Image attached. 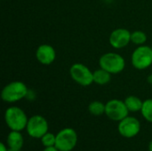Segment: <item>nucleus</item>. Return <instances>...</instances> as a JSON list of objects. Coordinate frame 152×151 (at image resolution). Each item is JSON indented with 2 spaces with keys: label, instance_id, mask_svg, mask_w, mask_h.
Here are the masks:
<instances>
[{
  "label": "nucleus",
  "instance_id": "nucleus-14",
  "mask_svg": "<svg viewBox=\"0 0 152 151\" xmlns=\"http://www.w3.org/2000/svg\"><path fill=\"white\" fill-rule=\"evenodd\" d=\"M110 78H111V74L102 68L94 71V83L99 85H107L110 81Z\"/></svg>",
  "mask_w": 152,
  "mask_h": 151
},
{
  "label": "nucleus",
  "instance_id": "nucleus-23",
  "mask_svg": "<svg viewBox=\"0 0 152 151\" xmlns=\"http://www.w3.org/2000/svg\"><path fill=\"white\" fill-rule=\"evenodd\" d=\"M8 151H21V150H12V149H9Z\"/></svg>",
  "mask_w": 152,
  "mask_h": 151
},
{
  "label": "nucleus",
  "instance_id": "nucleus-8",
  "mask_svg": "<svg viewBox=\"0 0 152 151\" xmlns=\"http://www.w3.org/2000/svg\"><path fill=\"white\" fill-rule=\"evenodd\" d=\"M128 113L129 110L123 101L113 99L105 104V115L112 121L119 122L126 117Z\"/></svg>",
  "mask_w": 152,
  "mask_h": 151
},
{
  "label": "nucleus",
  "instance_id": "nucleus-24",
  "mask_svg": "<svg viewBox=\"0 0 152 151\" xmlns=\"http://www.w3.org/2000/svg\"><path fill=\"white\" fill-rule=\"evenodd\" d=\"M151 49H152V45H151Z\"/></svg>",
  "mask_w": 152,
  "mask_h": 151
},
{
  "label": "nucleus",
  "instance_id": "nucleus-1",
  "mask_svg": "<svg viewBox=\"0 0 152 151\" xmlns=\"http://www.w3.org/2000/svg\"><path fill=\"white\" fill-rule=\"evenodd\" d=\"M28 118L20 108L12 106L4 112V122L11 131H19L26 129Z\"/></svg>",
  "mask_w": 152,
  "mask_h": 151
},
{
  "label": "nucleus",
  "instance_id": "nucleus-9",
  "mask_svg": "<svg viewBox=\"0 0 152 151\" xmlns=\"http://www.w3.org/2000/svg\"><path fill=\"white\" fill-rule=\"evenodd\" d=\"M141 131V123L134 117L127 116L124 119L118 122V133L127 139L134 138L139 134Z\"/></svg>",
  "mask_w": 152,
  "mask_h": 151
},
{
  "label": "nucleus",
  "instance_id": "nucleus-6",
  "mask_svg": "<svg viewBox=\"0 0 152 151\" xmlns=\"http://www.w3.org/2000/svg\"><path fill=\"white\" fill-rule=\"evenodd\" d=\"M48 122L43 116L35 115L28 118L26 131L31 138L41 139L46 133H48Z\"/></svg>",
  "mask_w": 152,
  "mask_h": 151
},
{
  "label": "nucleus",
  "instance_id": "nucleus-2",
  "mask_svg": "<svg viewBox=\"0 0 152 151\" xmlns=\"http://www.w3.org/2000/svg\"><path fill=\"white\" fill-rule=\"evenodd\" d=\"M28 89L27 85L20 81L11 82L6 85L1 93V98L4 102L14 103L27 97Z\"/></svg>",
  "mask_w": 152,
  "mask_h": 151
},
{
  "label": "nucleus",
  "instance_id": "nucleus-5",
  "mask_svg": "<svg viewBox=\"0 0 152 151\" xmlns=\"http://www.w3.org/2000/svg\"><path fill=\"white\" fill-rule=\"evenodd\" d=\"M131 62L134 68L142 70L152 65V49L147 45H139L132 53Z\"/></svg>",
  "mask_w": 152,
  "mask_h": 151
},
{
  "label": "nucleus",
  "instance_id": "nucleus-3",
  "mask_svg": "<svg viewBox=\"0 0 152 151\" xmlns=\"http://www.w3.org/2000/svg\"><path fill=\"white\" fill-rule=\"evenodd\" d=\"M100 68L105 69L111 75H116L121 73L125 67V59L118 53H107L101 56L99 60Z\"/></svg>",
  "mask_w": 152,
  "mask_h": 151
},
{
  "label": "nucleus",
  "instance_id": "nucleus-22",
  "mask_svg": "<svg viewBox=\"0 0 152 151\" xmlns=\"http://www.w3.org/2000/svg\"><path fill=\"white\" fill-rule=\"evenodd\" d=\"M148 150H149V151H152V141H151V142H150V143H149Z\"/></svg>",
  "mask_w": 152,
  "mask_h": 151
},
{
  "label": "nucleus",
  "instance_id": "nucleus-19",
  "mask_svg": "<svg viewBox=\"0 0 152 151\" xmlns=\"http://www.w3.org/2000/svg\"><path fill=\"white\" fill-rule=\"evenodd\" d=\"M43 151H60L55 146L54 147H48V148H45Z\"/></svg>",
  "mask_w": 152,
  "mask_h": 151
},
{
  "label": "nucleus",
  "instance_id": "nucleus-12",
  "mask_svg": "<svg viewBox=\"0 0 152 151\" xmlns=\"http://www.w3.org/2000/svg\"><path fill=\"white\" fill-rule=\"evenodd\" d=\"M6 144L9 149L21 150L24 144L23 135L19 131H11L7 135Z\"/></svg>",
  "mask_w": 152,
  "mask_h": 151
},
{
  "label": "nucleus",
  "instance_id": "nucleus-20",
  "mask_svg": "<svg viewBox=\"0 0 152 151\" xmlns=\"http://www.w3.org/2000/svg\"><path fill=\"white\" fill-rule=\"evenodd\" d=\"M9 150V148L7 149V146L4 144V143H1L0 144V151H8Z\"/></svg>",
  "mask_w": 152,
  "mask_h": 151
},
{
  "label": "nucleus",
  "instance_id": "nucleus-11",
  "mask_svg": "<svg viewBox=\"0 0 152 151\" xmlns=\"http://www.w3.org/2000/svg\"><path fill=\"white\" fill-rule=\"evenodd\" d=\"M36 58L43 65L52 64L56 58V52L50 44H41L36 51Z\"/></svg>",
  "mask_w": 152,
  "mask_h": 151
},
{
  "label": "nucleus",
  "instance_id": "nucleus-21",
  "mask_svg": "<svg viewBox=\"0 0 152 151\" xmlns=\"http://www.w3.org/2000/svg\"><path fill=\"white\" fill-rule=\"evenodd\" d=\"M147 81H148V83H149V84L152 85V74L151 75H150V76L148 77V78H147Z\"/></svg>",
  "mask_w": 152,
  "mask_h": 151
},
{
  "label": "nucleus",
  "instance_id": "nucleus-13",
  "mask_svg": "<svg viewBox=\"0 0 152 151\" xmlns=\"http://www.w3.org/2000/svg\"><path fill=\"white\" fill-rule=\"evenodd\" d=\"M124 101L129 112H138L142 110L143 101L139 97L134 95H130L126 97Z\"/></svg>",
  "mask_w": 152,
  "mask_h": 151
},
{
  "label": "nucleus",
  "instance_id": "nucleus-15",
  "mask_svg": "<svg viewBox=\"0 0 152 151\" xmlns=\"http://www.w3.org/2000/svg\"><path fill=\"white\" fill-rule=\"evenodd\" d=\"M88 111L93 116H102L105 114V104L99 101H92L88 106Z\"/></svg>",
  "mask_w": 152,
  "mask_h": 151
},
{
  "label": "nucleus",
  "instance_id": "nucleus-18",
  "mask_svg": "<svg viewBox=\"0 0 152 151\" xmlns=\"http://www.w3.org/2000/svg\"><path fill=\"white\" fill-rule=\"evenodd\" d=\"M41 143L45 148L48 147H54L56 142V134H53L52 133H46L41 139Z\"/></svg>",
  "mask_w": 152,
  "mask_h": 151
},
{
  "label": "nucleus",
  "instance_id": "nucleus-4",
  "mask_svg": "<svg viewBox=\"0 0 152 151\" xmlns=\"http://www.w3.org/2000/svg\"><path fill=\"white\" fill-rule=\"evenodd\" d=\"M78 136L73 128L61 129L56 134L55 147L60 151H72L77 146Z\"/></svg>",
  "mask_w": 152,
  "mask_h": 151
},
{
  "label": "nucleus",
  "instance_id": "nucleus-16",
  "mask_svg": "<svg viewBox=\"0 0 152 151\" xmlns=\"http://www.w3.org/2000/svg\"><path fill=\"white\" fill-rule=\"evenodd\" d=\"M141 113L146 121L152 123V99H147L143 101Z\"/></svg>",
  "mask_w": 152,
  "mask_h": 151
},
{
  "label": "nucleus",
  "instance_id": "nucleus-7",
  "mask_svg": "<svg viewBox=\"0 0 152 151\" xmlns=\"http://www.w3.org/2000/svg\"><path fill=\"white\" fill-rule=\"evenodd\" d=\"M71 78L82 86H89L94 83V72L83 63H75L69 69Z\"/></svg>",
  "mask_w": 152,
  "mask_h": 151
},
{
  "label": "nucleus",
  "instance_id": "nucleus-10",
  "mask_svg": "<svg viewBox=\"0 0 152 151\" xmlns=\"http://www.w3.org/2000/svg\"><path fill=\"white\" fill-rule=\"evenodd\" d=\"M109 41L113 48L122 49L131 42V32L126 28H117L111 32Z\"/></svg>",
  "mask_w": 152,
  "mask_h": 151
},
{
  "label": "nucleus",
  "instance_id": "nucleus-17",
  "mask_svg": "<svg viewBox=\"0 0 152 151\" xmlns=\"http://www.w3.org/2000/svg\"><path fill=\"white\" fill-rule=\"evenodd\" d=\"M147 41V36L141 30H136L131 33V42L136 45H143Z\"/></svg>",
  "mask_w": 152,
  "mask_h": 151
}]
</instances>
